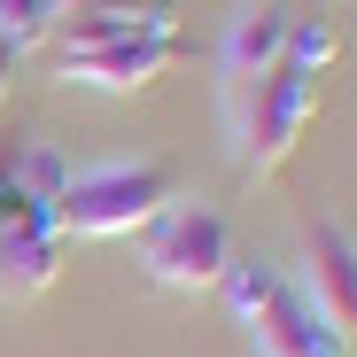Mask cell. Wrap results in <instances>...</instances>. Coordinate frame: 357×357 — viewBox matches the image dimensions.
<instances>
[{
  "instance_id": "cell-1",
  "label": "cell",
  "mask_w": 357,
  "mask_h": 357,
  "mask_svg": "<svg viewBox=\"0 0 357 357\" xmlns=\"http://www.w3.org/2000/svg\"><path fill=\"white\" fill-rule=\"evenodd\" d=\"M178 202L171 163H93L78 178H63L54 195V233H78V241H116V233H148L163 210Z\"/></svg>"
},
{
  "instance_id": "cell-2",
  "label": "cell",
  "mask_w": 357,
  "mask_h": 357,
  "mask_svg": "<svg viewBox=\"0 0 357 357\" xmlns=\"http://www.w3.org/2000/svg\"><path fill=\"white\" fill-rule=\"evenodd\" d=\"M225 116H233V155H241V171L280 178L295 163V148H303L311 116H319V78L295 70V63H272L264 78L225 93Z\"/></svg>"
},
{
  "instance_id": "cell-3",
  "label": "cell",
  "mask_w": 357,
  "mask_h": 357,
  "mask_svg": "<svg viewBox=\"0 0 357 357\" xmlns=\"http://www.w3.org/2000/svg\"><path fill=\"white\" fill-rule=\"evenodd\" d=\"M140 264L155 287H178V295H202L233 272V225L225 210L210 202H171L148 233H140Z\"/></svg>"
},
{
  "instance_id": "cell-4",
  "label": "cell",
  "mask_w": 357,
  "mask_h": 357,
  "mask_svg": "<svg viewBox=\"0 0 357 357\" xmlns=\"http://www.w3.org/2000/svg\"><path fill=\"white\" fill-rule=\"evenodd\" d=\"M303 303L326 319V334L357 342V241L334 218L303 225Z\"/></svg>"
},
{
  "instance_id": "cell-5",
  "label": "cell",
  "mask_w": 357,
  "mask_h": 357,
  "mask_svg": "<svg viewBox=\"0 0 357 357\" xmlns=\"http://www.w3.org/2000/svg\"><path fill=\"white\" fill-rule=\"evenodd\" d=\"M178 54L187 39L178 31H132V39H109V47H86V54H63V78L93 86V93H148Z\"/></svg>"
},
{
  "instance_id": "cell-6",
  "label": "cell",
  "mask_w": 357,
  "mask_h": 357,
  "mask_svg": "<svg viewBox=\"0 0 357 357\" xmlns=\"http://www.w3.org/2000/svg\"><path fill=\"white\" fill-rule=\"evenodd\" d=\"M63 280V233L54 210H24L0 225V295H47Z\"/></svg>"
},
{
  "instance_id": "cell-7",
  "label": "cell",
  "mask_w": 357,
  "mask_h": 357,
  "mask_svg": "<svg viewBox=\"0 0 357 357\" xmlns=\"http://www.w3.org/2000/svg\"><path fill=\"white\" fill-rule=\"evenodd\" d=\"M249 334H257V349H264V357H349V342H342V334H326V319L303 303V287H287V280L272 287V303L257 311V326H249Z\"/></svg>"
},
{
  "instance_id": "cell-8",
  "label": "cell",
  "mask_w": 357,
  "mask_h": 357,
  "mask_svg": "<svg viewBox=\"0 0 357 357\" xmlns=\"http://www.w3.org/2000/svg\"><path fill=\"white\" fill-rule=\"evenodd\" d=\"M287 31H295L287 8H241L233 16V31H225V93L264 78L272 63H287Z\"/></svg>"
},
{
  "instance_id": "cell-9",
  "label": "cell",
  "mask_w": 357,
  "mask_h": 357,
  "mask_svg": "<svg viewBox=\"0 0 357 357\" xmlns=\"http://www.w3.org/2000/svg\"><path fill=\"white\" fill-rule=\"evenodd\" d=\"M218 287H225V303H233V319H241V326H257V311L272 303V287H280V272H272V264H241V257H233V272H225Z\"/></svg>"
},
{
  "instance_id": "cell-10",
  "label": "cell",
  "mask_w": 357,
  "mask_h": 357,
  "mask_svg": "<svg viewBox=\"0 0 357 357\" xmlns=\"http://www.w3.org/2000/svg\"><path fill=\"white\" fill-rule=\"evenodd\" d=\"M0 39H8L16 54L54 39V0H0Z\"/></svg>"
},
{
  "instance_id": "cell-11",
  "label": "cell",
  "mask_w": 357,
  "mask_h": 357,
  "mask_svg": "<svg viewBox=\"0 0 357 357\" xmlns=\"http://www.w3.org/2000/svg\"><path fill=\"white\" fill-rule=\"evenodd\" d=\"M287 63L311 70V78H326V63H334V24H326V16H295V31H287Z\"/></svg>"
},
{
  "instance_id": "cell-12",
  "label": "cell",
  "mask_w": 357,
  "mask_h": 357,
  "mask_svg": "<svg viewBox=\"0 0 357 357\" xmlns=\"http://www.w3.org/2000/svg\"><path fill=\"white\" fill-rule=\"evenodd\" d=\"M132 8H155V0H54V16H132Z\"/></svg>"
},
{
  "instance_id": "cell-13",
  "label": "cell",
  "mask_w": 357,
  "mask_h": 357,
  "mask_svg": "<svg viewBox=\"0 0 357 357\" xmlns=\"http://www.w3.org/2000/svg\"><path fill=\"white\" fill-rule=\"evenodd\" d=\"M16 63H24V54H16L8 39H0V109H8V86H16Z\"/></svg>"
}]
</instances>
